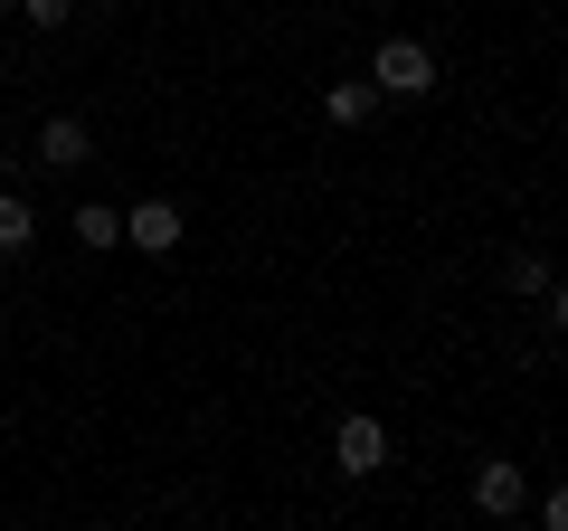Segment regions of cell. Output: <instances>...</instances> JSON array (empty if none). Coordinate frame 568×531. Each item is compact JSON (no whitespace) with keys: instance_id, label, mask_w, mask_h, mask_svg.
Listing matches in <instances>:
<instances>
[{"instance_id":"10","label":"cell","mask_w":568,"mask_h":531,"mask_svg":"<svg viewBox=\"0 0 568 531\" xmlns=\"http://www.w3.org/2000/svg\"><path fill=\"white\" fill-rule=\"evenodd\" d=\"M0 171H10V162H0Z\"/></svg>"},{"instance_id":"9","label":"cell","mask_w":568,"mask_h":531,"mask_svg":"<svg viewBox=\"0 0 568 531\" xmlns=\"http://www.w3.org/2000/svg\"><path fill=\"white\" fill-rule=\"evenodd\" d=\"M20 10H29L39 29H58V20H67V0H20Z\"/></svg>"},{"instance_id":"4","label":"cell","mask_w":568,"mask_h":531,"mask_svg":"<svg viewBox=\"0 0 568 531\" xmlns=\"http://www.w3.org/2000/svg\"><path fill=\"white\" fill-rule=\"evenodd\" d=\"M67 238H77V247H123V209H104V200H85L77 219H67Z\"/></svg>"},{"instance_id":"3","label":"cell","mask_w":568,"mask_h":531,"mask_svg":"<svg viewBox=\"0 0 568 531\" xmlns=\"http://www.w3.org/2000/svg\"><path fill=\"white\" fill-rule=\"evenodd\" d=\"M342 465L351 474H379L388 465V428H379V418H342Z\"/></svg>"},{"instance_id":"6","label":"cell","mask_w":568,"mask_h":531,"mask_svg":"<svg viewBox=\"0 0 568 531\" xmlns=\"http://www.w3.org/2000/svg\"><path fill=\"white\" fill-rule=\"evenodd\" d=\"M474 503L484 512H521V465H484L474 474Z\"/></svg>"},{"instance_id":"1","label":"cell","mask_w":568,"mask_h":531,"mask_svg":"<svg viewBox=\"0 0 568 531\" xmlns=\"http://www.w3.org/2000/svg\"><path fill=\"white\" fill-rule=\"evenodd\" d=\"M369 86H379V96H426V86H436V58H426L417 39H388L379 58H369Z\"/></svg>"},{"instance_id":"8","label":"cell","mask_w":568,"mask_h":531,"mask_svg":"<svg viewBox=\"0 0 568 531\" xmlns=\"http://www.w3.org/2000/svg\"><path fill=\"white\" fill-rule=\"evenodd\" d=\"M369 104H379V86H332L323 114H332V123H369Z\"/></svg>"},{"instance_id":"2","label":"cell","mask_w":568,"mask_h":531,"mask_svg":"<svg viewBox=\"0 0 568 531\" xmlns=\"http://www.w3.org/2000/svg\"><path fill=\"white\" fill-rule=\"evenodd\" d=\"M123 238H133L142 257H171V247H181V209H171V200H142L133 219H123Z\"/></svg>"},{"instance_id":"5","label":"cell","mask_w":568,"mask_h":531,"mask_svg":"<svg viewBox=\"0 0 568 531\" xmlns=\"http://www.w3.org/2000/svg\"><path fill=\"white\" fill-rule=\"evenodd\" d=\"M39 152H48V162H58V171H77V162H85V123H77V114H48Z\"/></svg>"},{"instance_id":"7","label":"cell","mask_w":568,"mask_h":531,"mask_svg":"<svg viewBox=\"0 0 568 531\" xmlns=\"http://www.w3.org/2000/svg\"><path fill=\"white\" fill-rule=\"evenodd\" d=\"M29 238H39V219H29V200H10V190H0V257H20Z\"/></svg>"}]
</instances>
